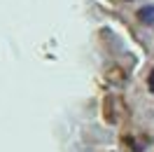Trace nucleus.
<instances>
[{
    "mask_svg": "<svg viewBox=\"0 0 154 152\" xmlns=\"http://www.w3.org/2000/svg\"><path fill=\"white\" fill-rule=\"evenodd\" d=\"M138 19L147 24V26H154V5H145L143 10L138 12Z\"/></svg>",
    "mask_w": 154,
    "mask_h": 152,
    "instance_id": "obj_1",
    "label": "nucleus"
},
{
    "mask_svg": "<svg viewBox=\"0 0 154 152\" xmlns=\"http://www.w3.org/2000/svg\"><path fill=\"white\" fill-rule=\"evenodd\" d=\"M149 89H152V94H154V70L149 73Z\"/></svg>",
    "mask_w": 154,
    "mask_h": 152,
    "instance_id": "obj_2",
    "label": "nucleus"
}]
</instances>
